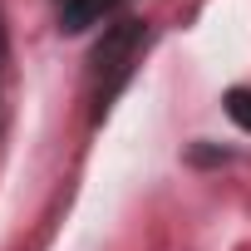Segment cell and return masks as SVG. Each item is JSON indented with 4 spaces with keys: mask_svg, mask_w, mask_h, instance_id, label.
<instances>
[{
    "mask_svg": "<svg viewBox=\"0 0 251 251\" xmlns=\"http://www.w3.org/2000/svg\"><path fill=\"white\" fill-rule=\"evenodd\" d=\"M143 40H148L143 20H118L113 30H103V40L94 50V103L99 108H108V99L133 74V64L143 54Z\"/></svg>",
    "mask_w": 251,
    "mask_h": 251,
    "instance_id": "1",
    "label": "cell"
},
{
    "mask_svg": "<svg viewBox=\"0 0 251 251\" xmlns=\"http://www.w3.org/2000/svg\"><path fill=\"white\" fill-rule=\"evenodd\" d=\"M113 5H118V0H59V30L64 35H79V30L99 25Z\"/></svg>",
    "mask_w": 251,
    "mask_h": 251,
    "instance_id": "2",
    "label": "cell"
},
{
    "mask_svg": "<svg viewBox=\"0 0 251 251\" xmlns=\"http://www.w3.org/2000/svg\"><path fill=\"white\" fill-rule=\"evenodd\" d=\"M226 113L241 123V128H251V89H231L226 94Z\"/></svg>",
    "mask_w": 251,
    "mask_h": 251,
    "instance_id": "3",
    "label": "cell"
},
{
    "mask_svg": "<svg viewBox=\"0 0 251 251\" xmlns=\"http://www.w3.org/2000/svg\"><path fill=\"white\" fill-rule=\"evenodd\" d=\"M0 64H5V30H0Z\"/></svg>",
    "mask_w": 251,
    "mask_h": 251,
    "instance_id": "4",
    "label": "cell"
},
{
    "mask_svg": "<svg viewBox=\"0 0 251 251\" xmlns=\"http://www.w3.org/2000/svg\"><path fill=\"white\" fill-rule=\"evenodd\" d=\"M0 123H5V108H0Z\"/></svg>",
    "mask_w": 251,
    "mask_h": 251,
    "instance_id": "5",
    "label": "cell"
}]
</instances>
